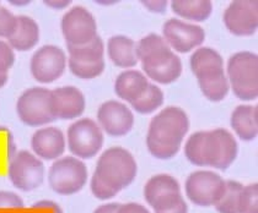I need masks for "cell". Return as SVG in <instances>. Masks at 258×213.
<instances>
[{"label": "cell", "mask_w": 258, "mask_h": 213, "mask_svg": "<svg viewBox=\"0 0 258 213\" xmlns=\"http://www.w3.org/2000/svg\"><path fill=\"white\" fill-rule=\"evenodd\" d=\"M224 24L232 35L245 37L256 33L258 27L257 0H236L224 14Z\"/></svg>", "instance_id": "13"}, {"label": "cell", "mask_w": 258, "mask_h": 213, "mask_svg": "<svg viewBox=\"0 0 258 213\" xmlns=\"http://www.w3.org/2000/svg\"><path fill=\"white\" fill-rule=\"evenodd\" d=\"M68 46V44H67ZM69 58L78 61H99L103 59L105 54V44L101 37L96 36L89 43L81 46H68Z\"/></svg>", "instance_id": "25"}, {"label": "cell", "mask_w": 258, "mask_h": 213, "mask_svg": "<svg viewBox=\"0 0 258 213\" xmlns=\"http://www.w3.org/2000/svg\"><path fill=\"white\" fill-rule=\"evenodd\" d=\"M188 130L189 120L186 112L178 106H167L150 122L147 140L179 150Z\"/></svg>", "instance_id": "3"}, {"label": "cell", "mask_w": 258, "mask_h": 213, "mask_svg": "<svg viewBox=\"0 0 258 213\" xmlns=\"http://www.w3.org/2000/svg\"><path fill=\"white\" fill-rule=\"evenodd\" d=\"M107 53L112 63L118 68H133L138 64L137 43L125 36H113L108 39Z\"/></svg>", "instance_id": "22"}, {"label": "cell", "mask_w": 258, "mask_h": 213, "mask_svg": "<svg viewBox=\"0 0 258 213\" xmlns=\"http://www.w3.org/2000/svg\"><path fill=\"white\" fill-rule=\"evenodd\" d=\"M243 185L238 181H226V189L224 195L215 204V208L219 213H238V200L242 191Z\"/></svg>", "instance_id": "29"}, {"label": "cell", "mask_w": 258, "mask_h": 213, "mask_svg": "<svg viewBox=\"0 0 258 213\" xmlns=\"http://www.w3.org/2000/svg\"><path fill=\"white\" fill-rule=\"evenodd\" d=\"M97 122L101 130L108 136L127 135L134 125V116L131 109L117 100L105 102L97 111Z\"/></svg>", "instance_id": "15"}, {"label": "cell", "mask_w": 258, "mask_h": 213, "mask_svg": "<svg viewBox=\"0 0 258 213\" xmlns=\"http://www.w3.org/2000/svg\"><path fill=\"white\" fill-rule=\"evenodd\" d=\"M155 213H188V206L184 202V200H182L181 202H178L176 206L171 207L169 209H165V211Z\"/></svg>", "instance_id": "40"}, {"label": "cell", "mask_w": 258, "mask_h": 213, "mask_svg": "<svg viewBox=\"0 0 258 213\" xmlns=\"http://www.w3.org/2000/svg\"><path fill=\"white\" fill-rule=\"evenodd\" d=\"M147 77H150L153 81H156L161 85H169L175 82L182 74V61L177 55H173L172 59L165 65L159 66L156 69L145 70Z\"/></svg>", "instance_id": "27"}, {"label": "cell", "mask_w": 258, "mask_h": 213, "mask_svg": "<svg viewBox=\"0 0 258 213\" xmlns=\"http://www.w3.org/2000/svg\"><path fill=\"white\" fill-rule=\"evenodd\" d=\"M40 42V27L33 19L29 16H18V26L15 32L8 39V43L14 50L29 52Z\"/></svg>", "instance_id": "21"}, {"label": "cell", "mask_w": 258, "mask_h": 213, "mask_svg": "<svg viewBox=\"0 0 258 213\" xmlns=\"http://www.w3.org/2000/svg\"><path fill=\"white\" fill-rule=\"evenodd\" d=\"M31 2H10L11 5H18V7H22V5H29Z\"/></svg>", "instance_id": "43"}, {"label": "cell", "mask_w": 258, "mask_h": 213, "mask_svg": "<svg viewBox=\"0 0 258 213\" xmlns=\"http://www.w3.org/2000/svg\"><path fill=\"white\" fill-rule=\"evenodd\" d=\"M190 69L197 80L218 76L224 72V60L217 50L198 48L190 57Z\"/></svg>", "instance_id": "19"}, {"label": "cell", "mask_w": 258, "mask_h": 213, "mask_svg": "<svg viewBox=\"0 0 258 213\" xmlns=\"http://www.w3.org/2000/svg\"><path fill=\"white\" fill-rule=\"evenodd\" d=\"M8 175L16 189L32 191L43 183L44 165L37 156L29 151H19L10 158Z\"/></svg>", "instance_id": "8"}, {"label": "cell", "mask_w": 258, "mask_h": 213, "mask_svg": "<svg viewBox=\"0 0 258 213\" xmlns=\"http://www.w3.org/2000/svg\"><path fill=\"white\" fill-rule=\"evenodd\" d=\"M68 66L70 72L74 76L81 78V80H91L100 76L105 70V59L99 61H78L69 58Z\"/></svg>", "instance_id": "30"}, {"label": "cell", "mask_w": 258, "mask_h": 213, "mask_svg": "<svg viewBox=\"0 0 258 213\" xmlns=\"http://www.w3.org/2000/svg\"><path fill=\"white\" fill-rule=\"evenodd\" d=\"M142 5H144L151 13L164 14L166 11L167 2H165V0H159V2H142Z\"/></svg>", "instance_id": "37"}, {"label": "cell", "mask_w": 258, "mask_h": 213, "mask_svg": "<svg viewBox=\"0 0 258 213\" xmlns=\"http://www.w3.org/2000/svg\"><path fill=\"white\" fill-rule=\"evenodd\" d=\"M72 2L69 0H50V2H44V5L53 10H63L70 7Z\"/></svg>", "instance_id": "39"}, {"label": "cell", "mask_w": 258, "mask_h": 213, "mask_svg": "<svg viewBox=\"0 0 258 213\" xmlns=\"http://www.w3.org/2000/svg\"><path fill=\"white\" fill-rule=\"evenodd\" d=\"M16 113L25 125L37 128L55 122L50 102V89L31 87L19 97Z\"/></svg>", "instance_id": "6"}, {"label": "cell", "mask_w": 258, "mask_h": 213, "mask_svg": "<svg viewBox=\"0 0 258 213\" xmlns=\"http://www.w3.org/2000/svg\"><path fill=\"white\" fill-rule=\"evenodd\" d=\"M0 131H4V133H8V131H10V130L8 128H5V126H0Z\"/></svg>", "instance_id": "44"}, {"label": "cell", "mask_w": 258, "mask_h": 213, "mask_svg": "<svg viewBox=\"0 0 258 213\" xmlns=\"http://www.w3.org/2000/svg\"><path fill=\"white\" fill-rule=\"evenodd\" d=\"M118 207H119L118 203L102 204V206L97 207V208L94 211V213H117Z\"/></svg>", "instance_id": "41"}, {"label": "cell", "mask_w": 258, "mask_h": 213, "mask_svg": "<svg viewBox=\"0 0 258 213\" xmlns=\"http://www.w3.org/2000/svg\"><path fill=\"white\" fill-rule=\"evenodd\" d=\"M15 63V53L9 43L0 39V72H8Z\"/></svg>", "instance_id": "34"}, {"label": "cell", "mask_w": 258, "mask_h": 213, "mask_svg": "<svg viewBox=\"0 0 258 213\" xmlns=\"http://www.w3.org/2000/svg\"><path fill=\"white\" fill-rule=\"evenodd\" d=\"M117 213H149V211L143 204L131 202L125 204H119Z\"/></svg>", "instance_id": "36"}, {"label": "cell", "mask_w": 258, "mask_h": 213, "mask_svg": "<svg viewBox=\"0 0 258 213\" xmlns=\"http://www.w3.org/2000/svg\"><path fill=\"white\" fill-rule=\"evenodd\" d=\"M50 102L55 119H77L85 112V97L83 92L74 86H64L50 91Z\"/></svg>", "instance_id": "16"}, {"label": "cell", "mask_w": 258, "mask_h": 213, "mask_svg": "<svg viewBox=\"0 0 258 213\" xmlns=\"http://www.w3.org/2000/svg\"><path fill=\"white\" fill-rule=\"evenodd\" d=\"M32 208H49V209H52L53 213H63L59 204L55 203L54 201H50V200L38 201V202H36L35 204H33Z\"/></svg>", "instance_id": "38"}, {"label": "cell", "mask_w": 258, "mask_h": 213, "mask_svg": "<svg viewBox=\"0 0 258 213\" xmlns=\"http://www.w3.org/2000/svg\"><path fill=\"white\" fill-rule=\"evenodd\" d=\"M173 55L175 53L171 50L165 39L154 33L145 36L137 43V57L142 61L144 71L165 65Z\"/></svg>", "instance_id": "17"}, {"label": "cell", "mask_w": 258, "mask_h": 213, "mask_svg": "<svg viewBox=\"0 0 258 213\" xmlns=\"http://www.w3.org/2000/svg\"><path fill=\"white\" fill-rule=\"evenodd\" d=\"M90 187H91L92 194L99 200H108V198L114 197L118 192L114 189H112L109 185H107L105 181H102L96 174L92 175L91 183H90Z\"/></svg>", "instance_id": "33"}, {"label": "cell", "mask_w": 258, "mask_h": 213, "mask_svg": "<svg viewBox=\"0 0 258 213\" xmlns=\"http://www.w3.org/2000/svg\"><path fill=\"white\" fill-rule=\"evenodd\" d=\"M60 27L68 46L89 43L97 36L96 20L83 7L72 8L61 19Z\"/></svg>", "instance_id": "11"}, {"label": "cell", "mask_w": 258, "mask_h": 213, "mask_svg": "<svg viewBox=\"0 0 258 213\" xmlns=\"http://www.w3.org/2000/svg\"><path fill=\"white\" fill-rule=\"evenodd\" d=\"M24 201L11 191H0V208H22Z\"/></svg>", "instance_id": "35"}, {"label": "cell", "mask_w": 258, "mask_h": 213, "mask_svg": "<svg viewBox=\"0 0 258 213\" xmlns=\"http://www.w3.org/2000/svg\"><path fill=\"white\" fill-rule=\"evenodd\" d=\"M67 140L58 128L47 126L38 129L31 139V147L35 156L44 161H55L63 156L66 151Z\"/></svg>", "instance_id": "18"}, {"label": "cell", "mask_w": 258, "mask_h": 213, "mask_svg": "<svg viewBox=\"0 0 258 213\" xmlns=\"http://www.w3.org/2000/svg\"><path fill=\"white\" fill-rule=\"evenodd\" d=\"M164 104V92L154 83H149L147 91L139 99L132 103L134 111L139 114H150Z\"/></svg>", "instance_id": "28"}, {"label": "cell", "mask_w": 258, "mask_h": 213, "mask_svg": "<svg viewBox=\"0 0 258 213\" xmlns=\"http://www.w3.org/2000/svg\"><path fill=\"white\" fill-rule=\"evenodd\" d=\"M137 173L138 167L136 159L129 151L122 147L106 150L100 156L95 169V174L117 192L133 183Z\"/></svg>", "instance_id": "2"}, {"label": "cell", "mask_w": 258, "mask_h": 213, "mask_svg": "<svg viewBox=\"0 0 258 213\" xmlns=\"http://www.w3.org/2000/svg\"><path fill=\"white\" fill-rule=\"evenodd\" d=\"M148 86L149 81L143 72L138 70H125L116 78L114 92L117 97L132 104L144 94Z\"/></svg>", "instance_id": "20"}, {"label": "cell", "mask_w": 258, "mask_h": 213, "mask_svg": "<svg viewBox=\"0 0 258 213\" xmlns=\"http://www.w3.org/2000/svg\"><path fill=\"white\" fill-rule=\"evenodd\" d=\"M237 142L225 129L199 131L187 140L184 156L198 167H214L225 170L237 157Z\"/></svg>", "instance_id": "1"}, {"label": "cell", "mask_w": 258, "mask_h": 213, "mask_svg": "<svg viewBox=\"0 0 258 213\" xmlns=\"http://www.w3.org/2000/svg\"><path fill=\"white\" fill-rule=\"evenodd\" d=\"M8 78H9L8 72H0V88H3L5 85H7Z\"/></svg>", "instance_id": "42"}, {"label": "cell", "mask_w": 258, "mask_h": 213, "mask_svg": "<svg viewBox=\"0 0 258 213\" xmlns=\"http://www.w3.org/2000/svg\"><path fill=\"white\" fill-rule=\"evenodd\" d=\"M238 213H258V184L242 187L238 200Z\"/></svg>", "instance_id": "31"}, {"label": "cell", "mask_w": 258, "mask_h": 213, "mask_svg": "<svg viewBox=\"0 0 258 213\" xmlns=\"http://www.w3.org/2000/svg\"><path fill=\"white\" fill-rule=\"evenodd\" d=\"M67 142L69 151L77 158H94L102 148L103 131L92 119L83 118L69 126Z\"/></svg>", "instance_id": "7"}, {"label": "cell", "mask_w": 258, "mask_h": 213, "mask_svg": "<svg viewBox=\"0 0 258 213\" xmlns=\"http://www.w3.org/2000/svg\"><path fill=\"white\" fill-rule=\"evenodd\" d=\"M228 81L238 99L253 100L258 97V57L251 52H240L228 61Z\"/></svg>", "instance_id": "4"}, {"label": "cell", "mask_w": 258, "mask_h": 213, "mask_svg": "<svg viewBox=\"0 0 258 213\" xmlns=\"http://www.w3.org/2000/svg\"><path fill=\"white\" fill-rule=\"evenodd\" d=\"M184 189L190 202L201 207L215 206L225 192L226 181L217 173L199 170L187 178Z\"/></svg>", "instance_id": "9"}, {"label": "cell", "mask_w": 258, "mask_h": 213, "mask_svg": "<svg viewBox=\"0 0 258 213\" xmlns=\"http://www.w3.org/2000/svg\"><path fill=\"white\" fill-rule=\"evenodd\" d=\"M198 85L207 99L212 100V102H220V100L225 99L230 89L228 77L225 76V74L198 80Z\"/></svg>", "instance_id": "26"}, {"label": "cell", "mask_w": 258, "mask_h": 213, "mask_svg": "<svg viewBox=\"0 0 258 213\" xmlns=\"http://www.w3.org/2000/svg\"><path fill=\"white\" fill-rule=\"evenodd\" d=\"M144 197L155 212L169 209L183 200L178 181L167 174L153 176L145 185Z\"/></svg>", "instance_id": "12"}, {"label": "cell", "mask_w": 258, "mask_h": 213, "mask_svg": "<svg viewBox=\"0 0 258 213\" xmlns=\"http://www.w3.org/2000/svg\"><path fill=\"white\" fill-rule=\"evenodd\" d=\"M67 55L57 46H43L35 52L30 61L33 78L40 83H52L64 74L67 68Z\"/></svg>", "instance_id": "10"}, {"label": "cell", "mask_w": 258, "mask_h": 213, "mask_svg": "<svg viewBox=\"0 0 258 213\" xmlns=\"http://www.w3.org/2000/svg\"><path fill=\"white\" fill-rule=\"evenodd\" d=\"M48 183L50 189L58 195H74L88 183V168L77 157H61L50 165Z\"/></svg>", "instance_id": "5"}, {"label": "cell", "mask_w": 258, "mask_h": 213, "mask_svg": "<svg viewBox=\"0 0 258 213\" xmlns=\"http://www.w3.org/2000/svg\"><path fill=\"white\" fill-rule=\"evenodd\" d=\"M231 128L243 141H252L258 135V109L253 105H238L231 114Z\"/></svg>", "instance_id": "23"}, {"label": "cell", "mask_w": 258, "mask_h": 213, "mask_svg": "<svg viewBox=\"0 0 258 213\" xmlns=\"http://www.w3.org/2000/svg\"><path fill=\"white\" fill-rule=\"evenodd\" d=\"M171 9L179 18L202 22L212 15L213 4L209 0H176L171 3Z\"/></svg>", "instance_id": "24"}, {"label": "cell", "mask_w": 258, "mask_h": 213, "mask_svg": "<svg viewBox=\"0 0 258 213\" xmlns=\"http://www.w3.org/2000/svg\"><path fill=\"white\" fill-rule=\"evenodd\" d=\"M162 33V38L170 48L178 53H188L201 46L206 39V32L201 26L187 24L178 19H170L165 22Z\"/></svg>", "instance_id": "14"}, {"label": "cell", "mask_w": 258, "mask_h": 213, "mask_svg": "<svg viewBox=\"0 0 258 213\" xmlns=\"http://www.w3.org/2000/svg\"><path fill=\"white\" fill-rule=\"evenodd\" d=\"M18 26V16L7 8L0 7V38L9 39Z\"/></svg>", "instance_id": "32"}]
</instances>
